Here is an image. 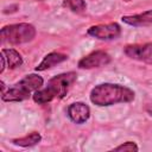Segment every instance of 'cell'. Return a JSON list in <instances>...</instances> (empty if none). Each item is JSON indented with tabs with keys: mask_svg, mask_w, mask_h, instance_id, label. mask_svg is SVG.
I'll use <instances>...</instances> for the list:
<instances>
[{
	"mask_svg": "<svg viewBox=\"0 0 152 152\" xmlns=\"http://www.w3.org/2000/svg\"><path fill=\"white\" fill-rule=\"evenodd\" d=\"M124 1H126V2H128V1H131V0H124Z\"/></svg>",
	"mask_w": 152,
	"mask_h": 152,
	"instance_id": "obj_15",
	"label": "cell"
},
{
	"mask_svg": "<svg viewBox=\"0 0 152 152\" xmlns=\"http://www.w3.org/2000/svg\"><path fill=\"white\" fill-rule=\"evenodd\" d=\"M1 55L5 57L7 68H10V69H15L23 64V58H21L20 53L18 51H15L14 49H2Z\"/></svg>",
	"mask_w": 152,
	"mask_h": 152,
	"instance_id": "obj_11",
	"label": "cell"
},
{
	"mask_svg": "<svg viewBox=\"0 0 152 152\" xmlns=\"http://www.w3.org/2000/svg\"><path fill=\"white\" fill-rule=\"evenodd\" d=\"M66 113H68L69 119L72 122L77 124V125L84 124L90 116V109L83 102H74V103H71L68 107Z\"/></svg>",
	"mask_w": 152,
	"mask_h": 152,
	"instance_id": "obj_8",
	"label": "cell"
},
{
	"mask_svg": "<svg viewBox=\"0 0 152 152\" xmlns=\"http://www.w3.org/2000/svg\"><path fill=\"white\" fill-rule=\"evenodd\" d=\"M43 83H44V80L42 76L37 74L26 75L23 80L13 84V87L8 88V90L2 94L1 99L2 101H6V102H19V101L27 100L32 93L42 88Z\"/></svg>",
	"mask_w": 152,
	"mask_h": 152,
	"instance_id": "obj_3",
	"label": "cell"
},
{
	"mask_svg": "<svg viewBox=\"0 0 152 152\" xmlns=\"http://www.w3.org/2000/svg\"><path fill=\"white\" fill-rule=\"evenodd\" d=\"M77 78L76 72L69 71L53 76L48 81V84L43 89H38L33 93V101L38 104L51 102L55 99H63Z\"/></svg>",
	"mask_w": 152,
	"mask_h": 152,
	"instance_id": "obj_2",
	"label": "cell"
},
{
	"mask_svg": "<svg viewBox=\"0 0 152 152\" xmlns=\"http://www.w3.org/2000/svg\"><path fill=\"white\" fill-rule=\"evenodd\" d=\"M68 59V56L64 55V53H61V52H50L48 53L44 59L36 66V71H44V70H48L64 61Z\"/></svg>",
	"mask_w": 152,
	"mask_h": 152,
	"instance_id": "obj_10",
	"label": "cell"
},
{
	"mask_svg": "<svg viewBox=\"0 0 152 152\" xmlns=\"http://www.w3.org/2000/svg\"><path fill=\"white\" fill-rule=\"evenodd\" d=\"M135 97V93L125 86L114 83H101L90 91V101L99 107L113 106L116 103H128Z\"/></svg>",
	"mask_w": 152,
	"mask_h": 152,
	"instance_id": "obj_1",
	"label": "cell"
},
{
	"mask_svg": "<svg viewBox=\"0 0 152 152\" xmlns=\"http://www.w3.org/2000/svg\"><path fill=\"white\" fill-rule=\"evenodd\" d=\"M110 56L102 50H97L94 51L87 56H84L83 58H81L78 61L77 66L80 69H94V68H100V66H104L107 64L110 63Z\"/></svg>",
	"mask_w": 152,
	"mask_h": 152,
	"instance_id": "obj_7",
	"label": "cell"
},
{
	"mask_svg": "<svg viewBox=\"0 0 152 152\" xmlns=\"http://www.w3.org/2000/svg\"><path fill=\"white\" fill-rule=\"evenodd\" d=\"M124 23L131 26H147L152 25V10L139 13V14H133V15H124L121 18Z\"/></svg>",
	"mask_w": 152,
	"mask_h": 152,
	"instance_id": "obj_9",
	"label": "cell"
},
{
	"mask_svg": "<svg viewBox=\"0 0 152 152\" xmlns=\"http://www.w3.org/2000/svg\"><path fill=\"white\" fill-rule=\"evenodd\" d=\"M124 52L131 59L152 64V43L129 44L124 48Z\"/></svg>",
	"mask_w": 152,
	"mask_h": 152,
	"instance_id": "obj_6",
	"label": "cell"
},
{
	"mask_svg": "<svg viewBox=\"0 0 152 152\" xmlns=\"http://www.w3.org/2000/svg\"><path fill=\"white\" fill-rule=\"evenodd\" d=\"M63 6L75 13H82L86 11V7H87L84 0H64Z\"/></svg>",
	"mask_w": 152,
	"mask_h": 152,
	"instance_id": "obj_13",
	"label": "cell"
},
{
	"mask_svg": "<svg viewBox=\"0 0 152 152\" xmlns=\"http://www.w3.org/2000/svg\"><path fill=\"white\" fill-rule=\"evenodd\" d=\"M87 33L100 40H112L119 38V36L121 34V27L118 23L100 24V25L90 26Z\"/></svg>",
	"mask_w": 152,
	"mask_h": 152,
	"instance_id": "obj_5",
	"label": "cell"
},
{
	"mask_svg": "<svg viewBox=\"0 0 152 152\" xmlns=\"http://www.w3.org/2000/svg\"><path fill=\"white\" fill-rule=\"evenodd\" d=\"M42 140V137L38 132H32L23 138H17V139H13L12 142L14 145H18V146H21V147H30V146H34L37 145L39 141Z\"/></svg>",
	"mask_w": 152,
	"mask_h": 152,
	"instance_id": "obj_12",
	"label": "cell"
},
{
	"mask_svg": "<svg viewBox=\"0 0 152 152\" xmlns=\"http://www.w3.org/2000/svg\"><path fill=\"white\" fill-rule=\"evenodd\" d=\"M1 43L8 44H24L31 42L36 37V28L27 23H19L4 26L0 32Z\"/></svg>",
	"mask_w": 152,
	"mask_h": 152,
	"instance_id": "obj_4",
	"label": "cell"
},
{
	"mask_svg": "<svg viewBox=\"0 0 152 152\" xmlns=\"http://www.w3.org/2000/svg\"><path fill=\"white\" fill-rule=\"evenodd\" d=\"M138 150H139V147L133 141H126V142H124V144L114 147V151H127V152H133L134 151L135 152Z\"/></svg>",
	"mask_w": 152,
	"mask_h": 152,
	"instance_id": "obj_14",
	"label": "cell"
}]
</instances>
